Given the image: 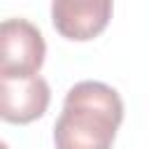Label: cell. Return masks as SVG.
<instances>
[{"instance_id": "obj_1", "label": "cell", "mask_w": 149, "mask_h": 149, "mask_svg": "<svg viewBox=\"0 0 149 149\" xmlns=\"http://www.w3.org/2000/svg\"><path fill=\"white\" fill-rule=\"evenodd\" d=\"M123 121V100L116 88L102 81L70 86L63 112L54 123L56 149H112Z\"/></svg>"}, {"instance_id": "obj_2", "label": "cell", "mask_w": 149, "mask_h": 149, "mask_svg": "<svg viewBox=\"0 0 149 149\" xmlns=\"http://www.w3.org/2000/svg\"><path fill=\"white\" fill-rule=\"evenodd\" d=\"M47 56V44L37 26L26 19H5L0 26V77H37Z\"/></svg>"}, {"instance_id": "obj_4", "label": "cell", "mask_w": 149, "mask_h": 149, "mask_svg": "<svg viewBox=\"0 0 149 149\" xmlns=\"http://www.w3.org/2000/svg\"><path fill=\"white\" fill-rule=\"evenodd\" d=\"M0 116L7 123H30L47 112L51 91L40 74L30 79L0 77Z\"/></svg>"}, {"instance_id": "obj_3", "label": "cell", "mask_w": 149, "mask_h": 149, "mask_svg": "<svg viewBox=\"0 0 149 149\" xmlns=\"http://www.w3.org/2000/svg\"><path fill=\"white\" fill-rule=\"evenodd\" d=\"M112 19L109 0H54L51 2V21L54 28L77 42L93 40L100 35Z\"/></svg>"}]
</instances>
